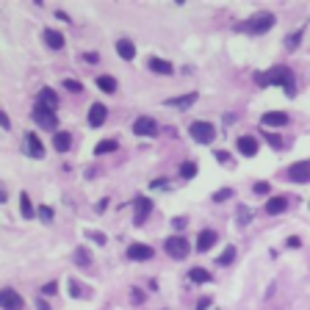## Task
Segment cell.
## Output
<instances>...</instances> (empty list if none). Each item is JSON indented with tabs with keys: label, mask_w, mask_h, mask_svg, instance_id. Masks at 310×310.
Listing matches in <instances>:
<instances>
[{
	"label": "cell",
	"mask_w": 310,
	"mask_h": 310,
	"mask_svg": "<svg viewBox=\"0 0 310 310\" xmlns=\"http://www.w3.org/2000/svg\"><path fill=\"white\" fill-rule=\"evenodd\" d=\"M128 258L130 260H150L153 258V247H150V244H130Z\"/></svg>",
	"instance_id": "9c48e42d"
},
{
	"label": "cell",
	"mask_w": 310,
	"mask_h": 310,
	"mask_svg": "<svg viewBox=\"0 0 310 310\" xmlns=\"http://www.w3.org/2000/svg\"><path fill=\"white\" fill-rule=\"evenodd\" d=\"M69 293H72V296H83V291H80V285H78L75 280H69Z\"/></svg>",
	"instance_id": "d590c367"
},
{
	"label": "cell",
	"mask_w": 310,
	"mask_h": 310,
	"mask_svg": "<svg viewBox=\"0 0 310 310\" xmlns=\"http://www.w3.org/2000/svg\"><path fill=\"white\" fill-rule=\"evenodd\" d=\"M299 36H302V31H296V34H293L291 39H285V42H288V50H293V47H296V42H299Z\"/></svg>",
	"instance_id": "8d00e7d4"
},
{
	"label": "cell",
	"mask_w": 310,
	"mask_h": 310,
	"mask_svg": "<svg viewBox=\"0 0 310 310\" xmlns=\"http://www.w3.org/2000/svg\"><path fill=\"white\" fill-rule=\"evenodd\" d=\"M255 80H258L260 86H271V83H277V86L285 89V95H293V92H296V80H293V72L288 67H271L269 72L255 75Z\"/></svg>",
	"instance_id": "6da1fadb"
},
{
	"label": "cell",
	"mask_w": 310,
	"mask_h": 310,
	"mask_svg": "<svg viewBox=\"0 0 310 310\" xmlns=\"http://www.w3.org/2000/svg\"><path fill=\"white\" fill-rule=\"evenodd\" d=\"M86 238H92V241H97V244H105V241H108L103 232H97V230H89V232H86Z\"/></svg>",
	"instance_id": "1f68e13d"
},
{
	"label": "cell",
	"mask_w": 310,
	"mask_h": 310,
	"mask_svg": "<svg viewBox=\"0 0 310 310\" xmlns=\"http://www.w3.org/2000/svg\"><path fill=\"white\" fill-rule=\"evenodd\" d=\"M75 263L80 269H89V266H92V255H89L86 247H78V250H75Z\"/></svg>",
	"instance_id": "603a6c76"
},
{
	"label": "cell",
	"mask_w": 310,
	"mask_h": 310,
	"mask_svg": "<svg viewBox=\"0 0 310 310\" xmlns=\"http://www.w3.org/2000/svg\"><path fill=\"white\" fill-rule=\"evenodd\" d=\"M133 202H136V224H144V222H147V216H150V211H153V199L136 197Z\"/></svg>",
	"instance_id": "8fae6325"
},
{
	"label": "cell",
	"mask_w": 310,
	"mask_h": 310,
	"mask_svg": "<svg viewBox=\"0 0 310 310\" xmlns=\"http://www.w3.org/2000/svg\"><path fill=\"white\" fill-rule=\"evenodd\" d=\"M53 147H56L58 153H67L69 147H72V136H69V133H56V136H53Z\"/></svg>",
	"instance_id": "7402d4cb"
},
{
	"label": "cell",
	"mask_w": 310,
	"mask_h": 310,
	"mask_svg": "<svg viewBox=\"0 0 310 310\" xmlns=\"http://www.w3.org/2000/svg\"><path fill=\"white\" fill-rule=\"evenodd\" d=\"M44 44L53 47V50H61L64 47V36L58 31H53V28H44Z\"/></svg>",
	"instance_id": "2e32d148"
},
{
	"label": "cell",
	"mask_w": 310,
	"mask_h": 310,
	"mask_svg": "<svg viewBox=\"0 0 310 310\" xmlns=\"http://www.w3.org/2000/svg\"><path fill=\"white\" fill-rule=\"evenodd\" d=\"M263 128H283V125H288V114H283V111H269V114H263Z\"/></svg>",
	"instance_id": "30bf717a"
},
{
	"label": "cell",
	"mask_w": 310,
	"mask_h": 310,
	"mask_svg": "<svg viewBox=\"0 0 310 310\" xmlns=\"http://www.w3.org/2000/svg\"><path fill=\"white\" fill-rule=\"evenodd\" d=\"M189 280H191V283H208V280H211V274H208L205 269H191V271H189Z\"/></svg>",
	"instance_id": "83f0119b"
},
{
	"label": "cell",
	"mask_w": 310,
	"mask_h": 310,
	"mask_svg": "<svg viewBox=\"0 0 310 310\" xmlns=\"http://www.w3.org/2000/svg\"><path fill=\"white\" fill-rule=\"evenodd\" d=\"M39 105H44V108H50V111H56V105H58V97H56V92L44 86L42 92H39Z\"/></svg>",
	"instance_id": "ac0fdd59"
},
{
	"label": "cell",
	"mask_w": 310,
	"mask_h": 310,
	"mask_svg": "<svg viewBox=\"0 0 310 310\" xmlns=\"http://www.w3.org/2000/svg\"><path fill=\"white\" fill-rule=\"evenodd\" d=\"M0 122H3V128L9 130V125H11V122H9V114H0Z\"/></svg>",
	"instance_id": "f6af8a7d"
},
{
	"label": "cell",
	"mask_w": 310,
	"mask_h": 310,
	"mask_svg": "<svg viewBox=\"0 0 310 310\" xmlns=\"http://www.w3.org/2000/svg\"><path fill=\"white\" fill-rule=\"evenodd\" d=\"M213 244H216V232H213V230H202V232L197 235V250H199V252H208L211 247H213Z\"/></svg>",
	"instance_id": "9a60e30c"
},
{
	"label": "cell",
	"mask_w": 310,
	"mask_h": 310,
	"mask_svg": "<svg viewBox=\"0 0 310 310\" xmlns=\"http://www.w3.org/2000/svg\"><path fill=\"white\" fill-rule=\"evenodd\" d=\"M36 310H50V305H47L44 299H39V302H36Z\"/></svg>",
	"instance_id": "ee69618b"
},
{
	"label": "cell",
	"mask_w": 310,
	"mask_h": 310,
	"mask_svg": "<svg viewBox=\"0 0 310 310\" xmlns=\"http://www.w3.org/2000/svg\"><path fill=\"white\" fill-rule=\"evenodd\" d=\"M147 67H150V69H153V72H161V75H172V64H169V61H164V58H155V56H153V58H150V61H147Z\"/></svg>",
	"instance_id": "d6986e66"
},
{
	"label": "cell",
	"mask_w": 310,
	"mask_h": 310,
	"mask_svg": "<svg viewBox=\"0 0 310 310\" xmlns=\"http://www.w3.org/2000/svg\"><path fill=\"white\" fill-rule=\"evenodd\" d=\"M285 208H288V197H271L266 202V213L269 216H277V213H283Z\"/></svg>",
	"instance_id": "e0dca14e"
},
{
	"label": "cell",
	"mask_w": 310,
	"mask_h": 310,
	"mask_svg": "<svg viewBox=\"0 0 310 310\" xmlns=\"http://www.w3.org/2000/svg\"><path fill=\"white\" fill-rule=\"evenodd\" d=\"M19 211H22V216H25V219H34V216H36V211H34V205H31L28 194H22V197H19Z\"/></svg>",
	"instance_id": "d4e9b609"
},
{
	"label": "cell",
	"mask_w": 310,
	"mask_h": 310,
	"mask_svg": "<svg viewBox=\"0 0 310 310\" xmlns=\"http://www.w3.org/2000/svg\"><path fill=\"white\" fill-rule=\"evenodd\" d=\"M194 174H197V164H194V161H186V164L180 166V177L183 180H191Z\"/></svg>",
	"instance_id": "f1b7e54d"
},
{
	"label": "cell",
	"mask_w": 310,
	"mask_h": 310,
	"mask_svg": "<svg viewBox=\"0 0 310 310\" xmlns=\"http://www.w3.org/2000/svg\"><path fill=\"white\" fill-rule=\"evenodd\" d=\"M116 150V141L114 138H105V141H100V144L95 147V155H105V153H114Z\"/></svg>",
	"instance_id": "4316f807"
},
{
	"label": "cell",
	"mask_w": 310,
	"mask_h": 310,
	"mask_svg": "<svg viewBox=\"0 0 310 310\" xmlns=\"http://www.w3.org/2000/svg\"><path fill=\"white\" fill-rule=\"evenodd\" d=\"M288 180L308 183L310 180V161H296V164L288 166Z\"/></svg>",
	"instance_id": "52a82bcc"
},
{
	"label": "cell",
	"mask_w": 310,
	"mask_h": 310,
	"mask_svg": "<svg viewBox=\"0 0 310 310\" xmlns=\"http://www.w3.org/2000/svg\"><path fill=\"white\" fill-rule=\"evenodd\" d=\"M274 14L271 11H260V14H255V17H250L247 22H244V31L247 34H266V31H271L274 28Z\"/></svg>",
	"instance_id": "7a4b0ae2"
},
{
	"label": "cell",
	"mask_w": 310,
	"mask_h": 310,
	"mask_svg": "<svg viewBox=\"0 0 310 310\" xmlns=\"http://www.w3.org/2000/svg\"><path fill=\"white\" fill-rule=\"evenodd\" d=\"M34 122L39 128H47V130H56V125H58L56 114H53L50 108H44V105H36L34 108Z\"/></svg>",
	"instance_id": "5b68a950"
},
{
	"label": "cell",
	"mask_w": 310,
	"mask_h": 310,
	"mask_svg": "<svg viewBox=\"0 0 310 310\" xmlns=\"http://www.w3.org/2000/svg\"><path fill=\"white\" fill-rule=\"evenodd\" d=\"M39 219H42V222H53V208L42 205L39 208Z\"/></svg>",
	"instance_id": "4dcf8cb0"
},
{
	"label": "cell",
	"mask_w": 310,
	"mask_h": 310,
	"mask_svg": "<svg viewBox=\"0 0 310 310\" xmlns=\"http://www.w3.org/2000/svg\"><path fill=\"white\" fill-rule=\"evenodd\" d=\"M227 197H232V189H222V191H216L213 194L216 202H222V199H227Z\"/></svg>",
	"instance_id": "836d02e7"
},
{
	"label": "cell",
	"mask_w": 310,
	"mask_h": 310,
	"mask_svg": "<svg viewBox=\"0 0 310 310\" xmlns=\"http://www.w3.org/2000/svg\"><path fill=\"white\" fill-rule=\"evenodd\" d=\"M22 305H25V302H22V296H19L14 288H3V291H0V308L3 310H22Z\"/></svg>",
	"instance_id": "8992f818"
},
{
	"label": "cell",
	"mask_w": 310,
	"mask_h": 310,
	"mask_svg": "<svg viewBox=\"0 0 310 310\" xmlns=\"http://www.w3.org/2000/svg\"><path fill=\"white\" fill-rule=\"evenodd\" d=\"M232 260H235V247H227V250L219 255V260H216V266H230Z\"/></svg>",
	"instance_id": "484cf974"
},
{
	"label": "cell",
	"mask_w": 310,
	"mask_h": 310,
	"mask_svg": "<svg viewBox=\"0 0 310 310\" xmlns=\"http://www.w3.org/2000/svg\"><path fill=\"white\" fill-rule=\"evenodd\" d=\"M116 53H119V58L133 61V56H136V47H133V42H128V39H119V42H116Z\"/></svg>",
	"instance_id": "44dd1931"
},
{
	"label": "cell",
	"mask_w": 310,
	"mask_h": 310,
	"mask_svg": "<svg viewBox=\"0 0 310 310\" xmlns=\"http://www.w3.org/2000/svg\"><path fill=\"white\" fill-rule=\"evenodd\" d=\"M197 103V92H191V95H183V97H172V100H166V105H172V108H189V105Z\"/></svg>",
	"instance_id": "ffe728a7"
},
{
	"label": "cell",
	"mask_w": 310,
	"mask_h": 310,
	"mask_svg": "<svg viewBox=\"0 0 310 310\" xmlns=\"http://www.w3.org/2000/svg\"><path fill=\"white\" fill-rule=\"evenodd\" d=\"M288 247H291V250H299V247H302V241L296 238V235H291V238H288Z\"/></svg>",
	"instance_id": "ab89813d"
},
{
	"label": "cell",
	"mask_w": 310,
	"mask_h": 310,
	"mask_svg": "<svg viewBox=\"0 0 310 310\" xmlns=\"http://www.w3.org/2000/svg\"><path fill=\"white\" fill-rule=\"evenodd\" d=\"M255 194H269V183H255Z\"/></svg>",
	"instance_id": "74e56055"
},
{
	"label": "cell",
	"mask_w": 310,
	"mask_h": 310,
	"mask_svg": "<svg viewBox=\"0 0 310 310\" xmlns=\"http://www.w3.org/2000/svg\"><path fill=\"white\" fill-rule=\"evenodd\" d=\"M216 161H219V164H227V153H224V150H219V153H216Z\"/></svg>",
	"instance_id": "7bdbcfd3"
},
{
	"label": "cell",
	"mask_w": 310,
	"mask_h": 310,
	"mask_svg": "<svg viewBox=\"0 0 310 310\" xmlns=\"http://www.w3.org/2000/svg\"><path fill=\"white\" fill-rule=\"evenodd\" d=\"M266 138H269V144L274 147V150H280V147H283V138L274 136V133H266Z\"/></svg>",
	"instance_id": "d6a6232c"
},
{
	"label": "cell",
	"mask_w": 310,
	"mask_h": 310,
	"mask_svg": "<svg viewBox=\"0 0 310 310\" xmlns=\"http://www.w3.org/2000/svg\"><path fill=\"white\" fill-rule=\"evenodd\" d=\"M235 147H238V153H241V155H247V158H252V155L258 153V141H255L252 136H241Z\"/></svg>",
	"instance_id": "5bb4252c"
},
{
	"label": "cell",
	"mask_w": 310,
	"mask_h": 310,
	"mask_svg": "<svg viewBox=\"0 0 310 310\" xmlns=\"http://www.w3.org/2000/svg\"><path fill=\"white\" fill-rule=\"evenodd\" d=\"M172 224H174V230H183V227H186V219H183V216H177V219H172Z\"/></svg>",
	"instance_id": "f35d334b"
},
{
	"label": "cell",
	"mask_w": 310,
	"mask_h": 310,
	"mask_svg": "<svg viewBox=\"0 0 310 310\" xmlns=\"http://www.w3.org/2000/svg\"><path fill=\"white\" fill-rule=\"evenodd\" d=\"M133 133H136V136H155V133H158V122H155L153 116H138V119L133 122Z\"/></svg>",
	"instance_id": "ba28073f"
},
{
	"label": "cell",
	"mask_w": 310,
	"mask_h": 310,
	"mask_svg": "<svg viewBox=\"0 0 310 310\" xmlns=\"http://www.w3.org/2000/svg\"><path fill=\"white\" fill-rule=\"evenodd\" d=\"M97 86L103 89V92H108V95H111V92H116V78H111V75H100V78H97Z\"/></svg>",
	"instance_id": "cb8c5ba5"
},
{
	"label": "cell",
	"mask_w": 310,
	"mask_h": 310,
	"mask_svg": "<svg viewBox=\"0 0 310 310\" xmlns=\"http://www.w3.org/2000/svg\"><path fill=\"white\" fill-rule=\"evenodd\" d=\"M64 89H67V92H72V95H78V92H83V86H80V80H72V78H64Z\"/></svg>",
	"instance_id": "f546056e"
},
{
	"label": "cell",
	"mask_w": 310,
	"mask_h": 310,
	"mask_svg": "<svg viewBox=\"0 0 310 310\" xmlns=\"http://www.w3.org/2000/svg\"><path fill=\"white\" fill-rule=\"evenodd\" d=\"M166 255L169 258H177V260H183L186 255H189V241L183 238V235H172V238H166Z\"/></svg>",
	"instance_id": "277c9868"
},
{
	"label": "cell",
	"mask_w": 310,
	"mask_h": 310,
	"mask_svg": "<svg viewBox=\"0 0 310 310\" xmlns=\"http://www.w3.org/2000/svg\"><path fill=\"white\" fill-rule=\"evenodd\" d=\"M105 116H108V111H105L103 103H95L92 108H89V125H92V128H100V125L105 122Z\"/></svg>",
	"instance_id": "7c38bea8"
},
{
	"label": "cell",
	"mask_w": 310,
	"mask_h": 310,
	"mask_svg": "<svg viewBox=\"0 0 310 310\" xmlns=\"http://www.w3.org/2000/svg\"><path fill=\"white\" fill-rule=\"evenodd\" d=\"M189 130H191V138L199 141V144H211L213 136H216V128L211 125V122H194Z\"/></svg>",
	"instance_id": "3957f363"
},
{
	"label": "cell",
	"mask_w": 310,
	"mask_h": 310,
	"mask_svg": "<svg viewBox=\"0 0 310 310\" xmlns=\"http://www.w3.org/2000/svg\"><path fill=\"white\" fill-rule=\"evenodd\" d=\"M211 305H213V299H211V296H202V299L197 302V310H208Z\"/></svg>",
	"instance_id": "e575fe53"
},
{
	"label": "cell",
	"mask_w": 310,
	"mask_h": 310,
	"mask_svg": "<svg viewBox=\"0 0 310 310\" xmlns=\"http://www.w3.org/2000/svg\"><path fill=\"white\" fill-rule=\"evenodd\" d=\"M42 291H44V293H56V291H58V285H56V283H47Z\"/></svg>",
	"instance_id": "b9f144b4"
},
{
	"label": "cell",
	"mask_w": 310,
	"mask_h": 310,
	"mask_svg": "<svg viewBox=\"0 0 310 310\" xmlns=\"http://www.w3.org/2000/svg\"><path fill=\"white\" fill-rule=\"evenodd\" d=\"M25 144H28L31 158H44V147H42V141H39V136H36V133H28V136H25Z\"/></svg>",
	"instance_id": "4fadbf2b"
},
{
	"label": "cell",
	"mask_w": 310,
	"mask_h": 310,
	"mask_svg": "<svg viewBox=\"0 0 310 310\" xmlns=\"http://www.w3.org/2000/svg\"><path fill=\"white\" fill-rule=\"evenodd\" d=\"M130 299L136 302V305H141V302H144V293H141V291H133V293H130Z\"/></svg>",
	"instance_id": "60d3db41"
}]
</instances>
